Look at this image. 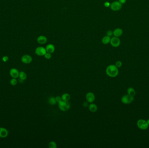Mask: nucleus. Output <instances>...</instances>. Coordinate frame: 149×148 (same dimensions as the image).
I'll return each instance as SVG.
<instances>
[{
    "label": "nucleus",
    "mask_w": 149,
    "mask_h": 148,
    "mask_svg": "<svg viewBox=\"0 0 149 148\" xmlns=\"http://www.w3.org/2000/svg\"><path fill=\"white\" fill-rule=\"evenodd\" d=\"M106 74L109 76L111 77H115L117 76L119 74L118 68L116 65H111L108 66L106 69Z\"/></svg>",
    "instance_id": "obj_1"
},
{
    "label": "nucleus",
    "mask_w": 149,
    "mask_h": 148,
    "mask_svg": "<svg viewBox=\"0 0 149 148\" xmlns=\"http://www.w3.org/2000/svg\"><path fill=\"white\" fill-rule=\"evenodd\" d=\"M58 104L59 109L62 111L65 112L68 111L70 108V104L69 101L62 100L61 101L58 103Z\"/></svg>",
    "instance_id": "obj_2"
},
{
    "label": "nucleus",
    "mask_w": 149,
    "mask_h": 148,
    "mask_svg": "<svg viewBox=\"0 0 149 148\" xmlns=\"http://www.w3.org/2000/svg\"><path fill=\"white\" fill-rule=\"evenodd\" d=\"M110 8L113 11H118L122 8V4L118 1H115L110 4Z\"/></svg>",
    "instance_id": "obj_3"
},
{
    "label": "nucleus",
    "mask_w": 149,
    "mask_h": 148,
    "mask_svg": "<svg viewBox=\"0 0 149 148\" xmlns=\"http://www.w3.org/2000/svg\"><path fill=\"white\" fill-rule=\"evenodd\" d=\"M137 125L138 128L142 130H147L149 125L147 123V122L144 119H139L137 122Z\"/></svg>",
    "instance_id": "obj_4"
},
{
    "label": "nucleus",
    "mask_w": 149,
    "mask_h": 148,
    "mask_svg": "<svg viewBox=\"0 0 149 148\" xmlns=\"http://www.w3.org/2000/svg\"><path fill=\"white\" fill-rule=\"evenodd\" d=\"M134 100V97L129 95H126L121 98V101L125 104H130Z\"/></svg>",
    "instance_id": "obj_5"
},
{
    "label": "nucleus",
    "mask_w": 149,
    "mask_h": 148,
    "mask_svg": "<svg viewBox=\"0 0 149 148\" xmlns=\"http://www.w3.org/2000/svg\"><path fill=\"white\" fill-rule=\"evenodd\" d=\"M46 52V49L43 46H38L35 50V53L38 56H43L45 55Z\"/></svg>",
    "instance_id": "obj_6"
},
{
    "label": "nucleus",
    "mask_w": 149,
    "mask_h": 148,
    "mask_svg": "<svg viewBox=\"0 0 149 148\" xmlns=\"http://www.w3.org/2000/svg\"><path fill=\"white\" fill-rule=\"evenodd\" d=\"M110 43L112 46L117 47L120 44V40L118 37H114L111 38Z\"/></svg>",
    "instance_id": "obj_7"
},
{
    "label": "nucleus",
    "mask_w": 149,
    "mask_h": 148,
    "mask_svg": "<svg viewBox=\"0 0 149 148\" xmlns=\"http://www.w3.org/2000/svg\"><path fill=\"white\" fill-rule=\"evenodd\" d=\"M32 57L28 54L23 55L21 58V61L24 64H29L32 63Z\"/></svg>",
    "instance_id": "obj_8"
},
{
    "label": "nucleus",
    "mask_w": 149,
    "mask_h": 148,
    "mask_svg": "<svg viewBox=\"0 0 149 148\" xmlns=\"http://www.w3.org/2000/svg\"><path fill=\"white\" fill-rule=\"evenodd\" d=\"M86 100L89 103H93L95 100V94L92 92L88 93L86 96Z\"/></svg>",
    "instance_id": "obj_9"
},
{
    "label": "nucleus",
    "mask_w": 149,
    "mask_h": 148,
    "mask_svg": "<svg viewBox=\"0 0 149 148\" xmlns=\"http://www.w3.org/2000/svg\"><path fill=\"white\" fill-rule=\"evenodd\" d=\"M9 74L11 76L12 78L17 79L19 77V72L17 69L15 68H12L10 70Z\"/></svg>",
    "instance_id": "obj_10"
},
{
    "label": "nucleus",
    "mask_w": 149,
    "mask_h": 148,
    "mask_svg": "<svg viewBox=\"0 0 149 148\" xmlns=\"http://www.w3.org/2000/svg\"><path fill=\"white\" fill-rule=\"evenodd\" d=\"M8 130L4 127H0V138H5L8 135Z\"/></svg>",
    "instance_id": "obj_11"
},
{
    "label": "nucleus",
    "mask_w": 149,
    "mask_h": 148,
    "mask_svg": "<svg viewBox=\"0 0 149 148\" xmlns=\"http://www.w3.org/2000/svg\"><path fill=\"white\" fill-rule=\"evenodd\" d=\"M37 43L39 44H44L46 43L47 41V38L45 36L41 35L37 37Z\"/></svg>",
    "instance_id": "obj_12"
},
{
    "label": "nucleus",
    "mask_w": 149,
    "mask_h": 148,
    "mask_svg": "<svg viewBox=\"0 0 149 148\" xmlns=\"http://www.w3.org/2000/svg\"><path fill=\"white\" fill-rule=\"evenodd\" d=\"M123 31L122 29L120 28H116V29L114 30L113 31V35L114 37H120L121 35L123 34Z\"/></svg>",
    "instance_id": "obj_13"
},
{
    "label": "nucleus",
    "mask_w": 149,
    "mask_h": 148,
    "mask_svg": "<svg viewBox=\"0 0 149 148\" xmlns=\"http://www.w3.org/2000/svg\"><path fill=\"white\" fill-rule=\"evenodd\" d=\"M45 49L47 52L51 54L53 53L55 51V46L52 44H49L47 45Z\"/></svg>",
    "instance_id": "obj_14"
},
{
    "label": "nucleus",
    "mask_w": 149,
    "mask_h": 148,
    "mask_svg": "<svg viewBox=\"0 0 149 148\" xmlns=\"http://www.w3.org/2000/svg\"><path fill=\"white\" fill-rule=\"evenodd\" d=\"M89 109L92 113H95L97 111L98 107L95 104L91 103L90 105H89Z\"/></svg>",
    "instance_id": "obj_15"
},
{
    "label": "nucleus",
    "mask_w": 149,
    "mask_h": 148,
    "mask_svg": "<svg viewBox=\"0 0 149 148\" xmlns=\"http://www.w3.org/2000/svg\"><path fill=\"white\" fill-rule=\"evenodd\" d=\"M110 40H111V38L110 37L106 35L102 38V42L104 44H107L110 43Z\"/></svg>",
    "instance_id": "obj_16"
},
{
    "label": "nucleus",
    "mask_w": 149,
    "mask_h": 148,
    "mask_svg": "<svg viewBox=\"0 0 149 148\" xmlns=\"http://www.w3.org/2000/svg\"><path fill=\"white\" fill-rule=\"evenodd\" d=\"M19 79L24 81L27 79V75L26 73L24 71H21L20 72H19Z\"/></svg>",
    "instance_id": "obj_17"
},
{
    "label": "nucleus",
    "mask_w": 149,
    "mask_h": 148,
    "mask_svg": "<svg viewBox=\"0 0 149 148\" xmlns=\"http://www.w3.org/2000/svg\"><path fill=\"white\" fill-rule=\"evenodd\" d=\"M62 100L65 101H69V100L71 99L70 95L67 93H65L62 96Z\"/></svg>",
    "instance_id": "obj_18"
},
{
    "label": "nucleus",
    "mask_w": 149,
    "mask_h": 148,
    "mask_svg": "<svg viewBox=\"0 0 149 148\" xmlns=\"http://www.w3.org/2000/svg\"><path fill=\"white\" fill-rule=\"evenodd\" d=\"M127 93L129 95L134 97L136 95V91L133 88L130 87L127 89Z\"/></svg>",
    "instance_id": "obj_19"
},
{
    "label": "nucleus",
    "mask_w": 149,
    "mask_h": 148,
    "mask_svg": "<svg viewBox=\"0 0 149 148\" xmlns=\"http://www.w3.org/2000/svg\"><path fill=\"white\" fill-rule=\"evenodd\" d=\"M57 102L56 101V98L54 97H51L49 99V104L51 105H56Z\"/></svg>",
    "instance_id": "obj_20"
},
{
    "label": "nucleus",
    "mask_w": 149,
    "mask_h": 148,
    "mask_svg": "<svg viewBox=\"0 0 149 148\" xmlns=\"http://www.w3.org/2000/svg\"><path fill=\"white\" fill-rule=\"evenodd\" d=\"M49 148H56L57 147V145L56 142L54 141H51L49 143Z\"/></svg>",
    "instance_id": "obj_21"
},
{
    "label": "nucleus",
    "mask_w": 149,
    "mask_h": 148,
    "mask_svg": "<svg viewBox=\"0 0 149 148\" xmlns=\"http://www.w3.org/2000/svg\"><path fill=\"white\" fill-rule=\"evenodd\" d=\"M17 83H18V81L16 78H12V79H11L10 80V84L13 86L16 85Z\"/></svg>",
    "instance_id": "obj_22"
},
{
    "label": "nucleus",
    "mask_w": 149,
    "mask_h": 148,
    "mask_svg": "<svg viewBox=\"0 0 149 148\" xmlns=\"http://www.w3.org/2000/svg\"><path fill=\"white\" fill-rule=\"evenodd\" d=\"M44 57H45V59H50L51 58H52V54H50V53H49L46 52V53L45 54Z\"/></svg>",
    "instance_id": "obj_23"
},
{
    "label": "nucleus",
    "mask_w": 149,
    "mask_h": 148,
    "mask_svg": "<svg viewBox=\"0 0 149 148\" xmlns=\"http://www.w3.org/2000/svg\"><path fill=\"white\" fill-rule=\"evenodd\" d=\"M2 61L4 62H7L9 60V57L8 56H4L2 58Z\"/></svg>",
    "instance_id": "obj_24"
},
{
    "label": "nucleus",
    "mask_w": 149,
    "mask_h": 148,
    "mask_svg": "<svg viewBox=\"0 0 149 148\" xmlns=\"http://www.w3.org/2000/svg\"><path fill=\"white\" fill-rule=\"evenodd\" d=\"M115 65H116V67H117V68H119V67H120L122 66V63L120 61H117Z\"/></svg>",
    "instance_id": "obj_25"
},
{
    "label": "nucleus",
    "mask_w": 149,
    "mask_h": 148,
    "mask_svg": "<svg viewBox=\"0 0 149 148\" xmlns=\"http://www.w3.org/2000/svg\"><path fill=\"white\" fill-rule=\"evenodd\" d=\"M106 35L107 36H109V37H111L112 35H113V31H112V30H108L107 32V33H106Z\"/></svg>",
    "instance_id": "obj_26"
},
{
    "label": "nucleus",
    "mask_w": 149,
    "mask_h": 148,
    "mask_svg": "<svg viewBox=\"0 0 149 148\" xmlns=\"http://www.w3.org/2000/svg\"><path fill=\"white\" fill-rule=\"evenodd\" d=\"M56 99V101L57 103H59V102L61 101L62 100V96H57L55 97Z\"/></svg>",
    "instance_id": "obj_27"
},
{
    "label": "nucleus",
    "mask_w": 149,
    "mask_h": 148,
    "mask_svg": "<svg viewBox=\"0 0 149 148\" xmlns=\"http://www.w3.org/2000/svg\"><path fill=\"white\" fill-rule=\"evenodd\" d=\"M104 6L105 7H106V8H109V7H110V3L108 2V1H106V2H105Z\"/></svg>",
    "instance_id": "obj_28"
},
{
    "label": "nucleus",
    "mask_w": 149,
    "mask_h": 148,
    "mask_svg": "<svg viewBox=\"0 0 149 148\" xmlns=\"http://www.w3.org/2000/svg\"><path fill=\"white\" fill-rule=\"evenodd\" d=\"M83 105L84 106V107H87L88 106H89V103L87 101V102H84V103L83 104Z\"/></svg>",
    "instance_id": "obj_29"
},
{
    "label": "nucleus",
    "mask_w": 149,
    "mask_h": 148,
    "mask_svg": "<svg viewBox=\"0 0 149 148\" xmlns=\"http://www.w3.org/2000/svg\"><path fill=\"white\" fill-rule=\"evenodd\" d=\"M127 0H118V1L121 4H125V3L126 2Z\"/></svg>",
    "instance_id": "obj_30"
},
{
    "label": "nucleus",
    "mask_w": 149,
    "mask_h": 148,
    "mask_svg": "<svg viewBox=\"0 0 149 148\" xmlns=\"http://www.w3.org/2000/svg\"><path fill=\"white\" fill-rule=\"evenodd\" d=\"M147 123H148V125L149 126V119H148L147 120Z\"/></svg>",
    "instance_id": "obj_31"
}]
</instances>
